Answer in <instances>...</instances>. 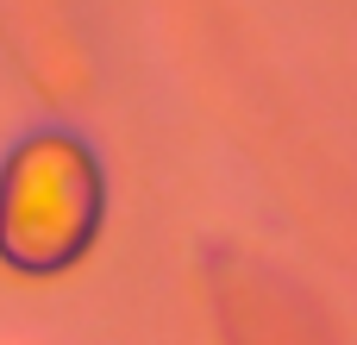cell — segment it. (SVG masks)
<instances>
[{
  "label": "cell",
  "instance_id": "1",
  "mask_svg": "<svg viewBox=\"0 0 357 345\" xmlns=\"http://www.w3.org/2000/svg\"><path fill=\"white\" fill-rule=\"evenodd\" d=\"M100 233V157L44 126L19 138L0 163V258L25 277L69 270Z\"/></svg>",
  "mask_w": 357,
  "mask_h": 345
}]
</instances>
